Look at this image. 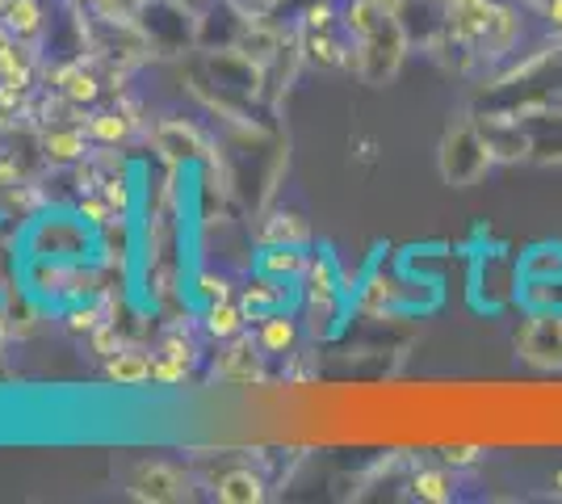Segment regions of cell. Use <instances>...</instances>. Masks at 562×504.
Segmentation results:
<instances>
[{"label": "cell", "mask_w": 562, "mask_h": 504, "mask_svg": "<svg viewBox=\"0 0 562 504\" xmlns=\"http://www.w3.org/2000/svg\"><path fill=\"white\" fill-rule=\"evenodd\" d=\"M525 278H562V244H538L520 257Z\"/></svg>", "instance_id": "13"}, {"label": "cell", "mask_w": 562, "mask_h": 504, "mask_svg": "<svg viewBox=\"0 0 562 504\" xmlns=\"http://www.w3.org/2000/svg\"><path fill=\"white\" fill-rule=\"evenodd\" d=\"M9 34H13V30H9V25L0 22V47H9Z\"/></svg>", "instance_id": "30"}, {"label": "cell", "mask_w": 562, "mask_h": 504, "mask_svg": "<svg viewBox=\"0 0 562 504\" xmlns=\"http://www.w3.org/2000/svg\"><path fill=\"white\" fill-rule=\"evenodd\" d=\"M370 4H378L382 13H391V9H398V0H370Z\"/></svg>", "instance_id": "29"}, {"label": "cell", "mask_w": 562, "mask_h": 504, "mask_svg": "<svg viewBox=\"0 0 562 504\" xmlns=\"http://www.w3.org/2000/svg\"><path fill=\"white\" fill-rule=\"evenodd\" d=\"M156 139L165 147L168 156H177V160H186V156H206V139L186 126V122H165L160 131H156Z\"/></svg>", "instance_id": "8"}, {"label": "cell", "mask_w": 562, "mask_h": 504, "mask_svg": "<svg viewBox=\"0 0 562 504\" xmlns=\"http://www.w3.org/2000/svg\"><path fill=\"white\" fill-rule=\"evenodd\" d=\"M59 85H64V93L71 97V101H97V93H101V85H97L93 72H85V68H64L59 72Z\"/></svg>", "instance_id": "18"}, {"label": "cell", "mask_w": 562, "mask_h": 504, "mask_svg": "<svg viewBox=\"0 0 562 504\" xmlns=\"http://www.w3.org/2000/svg\"><path fill=\"white\" fill-rule=\"evenodd\" d=\"M311 232L299 215H273L260 227V244H306Z\"/></svg>", "instance_id": "16"}, {"label": "cell", "mask_w": 562, "mask_h": 504, "mask_svg": "<svg viewBox=\"0 0 562 504\" xmlns=\"http://www.w3.org/2000/svg\"><path fill=\"white\" fill-rule=\"evenodd\" d=\"M218 501L223 504H260L265 501V480L248 467H235L218 480Z\"/></svg>", "instance_id": "7"}, {"label": "cell", "mask_w": 562, "mask_h": 504, "mask_svg": "<svg viewBox=\"0 0 562 504\" xmlns=\"http://www.w3.org/2000/svg\"><path fill=\"white\" fill-rule=\"evenodd\" d=\"M331 18H336L331 4H311V9H306V25H311V30H328Z\"/></svg>", "instance_id": "25"}, {"label": "cell", "mask_w": 562, "mask_h": 504, "mask_svg": "<svg viewBox=\"0 0 562 504\" xmlns=\"http://www.w3.org/2000/svg\"><path fill=\"white\" fill-rule=\"evenodd\" d=\"M281 303H285V290L278 287V278H265V273H260V282L244 287V294H239V307L248 315H269L278 312Z\"/></svg>", "instance_id": "11"}, {"label": "cell", "mask_w": 562, "mask_h": 504, "mask_svg": "<svg viewBox=\"0 0 562 504\" xmlns=\"http://www.w3.org/2000/svg\"><path fill=\"white\" fill-rule=\"evenodd\" d=\"M126 131H131V119H122V114H97V119L89 122V135L101 139V144H122Z\"/></svg>", "instance_id": "20"}, {"label": "cell", "mask_w": 562, "mask_h": 504, "mask_svg": "<svg viewBox=\"0 0 562 504\" xmlns=\"http://www.w3.org/2000/svg\"><path fill=\"white\" fill-rule=\"evenodd\" d=\"M257 269L265 278H278V282L303 278V269H306L303 244H265V253L257 257Z\"/></svg>", "instance_id": "3"}, {"label": "cell", "mask_w": 562, "mask_h": 504, "mask_svg": "<svg viewBox=\"0 0 562 504\" xmlns=\"http://www.w3.org/2000/svg\"><path fill=\"white\" fill-rule=\"evenodd\" d=\"M306 55H311L315 64H324V68H331V64H345V47H340V43H331L324 30H319V34L311 30V38H306Z\"/></svg>", "instance_id": "21"}, {"label": "cell", "mask_w": 562, "mask_h": 504, "mask_svg": "<svg viewBox=\"0 0 562 504\" xmlns=\"http://www.w3.org/2000/svg\"><path fill=\"white\" fill-rule=\"evenodd\" d=\"M186 374H189V361L168 358V354L151 358V379H156V383H186Z\"/></svg>", "instance_id": "22"}, {"label": "cell", "mask_w": 562, "mask_h": 504, "mask_svg": "<svg viewBox=\"0 0 562 504\" xmlns=\"http://www.w3.org/2000/svg\"><path fill=\"white\" fill-rule=\"evenodd\" d=\"M218 374L232 379V383H260V354L252 349V340L235 336V345L218 361Z\"/></svg>", "instance_id": "6"}, {"label": "cell", "mask_w": 562, "mask_h": 504, "mask_svg": "<svg viewBox=\"0 0 562 504\" xmlns=\"http://www.w3.org/2000/svg\"><path fill=\"white\" fill-rule=\"evenodd\" d=\"M541 13H546V25H550V30H562V0H546Z\"/></svg>", "instance_id": "28"}, {"label": "cell", "mask_w": 562, "mask_h": 504, "mask_svg": "<svg viewBox=\"0 0 562 504\" xmlns=\"http://www.w3.org/2000/svg\"><path fill=\"white\" fill-rule=\"evenodd\" d=\"M4 9H9V0H0V13H4Z\"/></svg>", "instance_id": "32"}, {"label": "cell", "mask_w": 562, "mask_h": 504, "mask_svg": "<svg viewBox=\"0 0 562 504\" xmlns=\"http://www.w3.org/2000/svg\"><path fill=\"white\" fill-rule=\"evenodd\" d=\"M47 156L50 160H80L85 156V135L80 131H50Z\"/></svg>", "instance_id": "19"}, {"label": "cell", "mask_w": 562, "mask_h": 504, "mask_svg": "<svg viewBox=\"0 0 562 504\" xmlns=\"http://www.w3.org/2000/svg\"><path fill=\"white\" fill-rule=\"evenodd\" d=\"M0 22L9 25L18 38H30V34H38V25H43V4H38V0H9V9L0 13Z\"/></svg>", "instance_id": "15"}, {"label": "cell", "mask_w": 562, "mask_h": 504, "mask_svg": "<svg viewBox=\"0 0 562 504\" xmlns=\"http://www.w3.org/2000/svg\"><path fill=\"white\" fill-rule=\"evenodd\" d=\"M412 496L424 504H449L458 496V480L449 475L446 467H420L412 475Z\"/></svg>", "instance_id": "5"}, {"label": "cell", "mask_w": 562, "mask_h": 504, "mask_svg": "<svg viewBox=\"0 0 562 504\" xmlns=\"http://www.w3.org/2000/svg\"><path fill=\"white\" fill-rule=\"evenodd\" d=\"M131 496L147 504H168L186 496V475L168 462H143L139 471L131 475Z\"/></svg>", "instance_id": "2"}, {"label": "cell", "mask_w": 562, "mask_h": 504, "mask_svg": "<svg viewBox=\"0 0 562 504\" xmlns=\"http://www.w3.org/2000/svg\"><path fill=\"white\" fill-rule=\"evenodd\" d=\"M0 80L13 85V89H25V85H30V55H25L18 43L0 47Z\"/></svg>", "instance_id": "17"}, {"label": "cell", "mask_w": 562, "mask_h": 504, "mask_svg": "<svg viewBox=\"0 0 562 504\" xmlns=\"http://www.w3.org/2000/svg\"><path fill=\"white\" fill-rule=\"evenodd\" d=\"M499 4L495 0H446V25L449 38L467 51H487V38H492V25Z\"/></svg>", "instance_id": "1"}, {"label": "cell", "mask_w": 562, "mask_h": 504, "mask_svg": "<svg viewBox=\"0 0 562 504\" xmlns=\"http://www.w3.org/2000/svg\"><path fill=\"white\" fill-rule=\"evenodd\" d=\"M303 282H306V299H315V294H336V290H340V273H336V261H331L328 253H319V257H306Z\"/></svg>", "instance_id": "12"}, {"label": "cell", "mask_w": 562, "mask_h": 504, "mask_svg": "<svg viewBox=\"0 0 562 504\" xmlns=\"http://www.w3.org/2000/svg\"><path fill=\"white\" fill-rule=\"evenodd\" d=\"M198 290L211 299V303H218V299H227V278H214V273H202L198 278Z\"/></svg>", "instance_id": "24"}, {"label": "cell", "mask_w": 562, "mask_h": 504, "mask_svg": "<svg viewBox=\"0 0 562 504\" xmlns=\"http://www.w3.org/2000/svg\"><path fill=\"white\" fill-rule=\"evenodd\" d=\"M244 320H248V312H244L239 303L218 299V303L206 307V333L218 336V340H235V336L244 333Z\"/></svg>", "instance_id": "9"}, {"label": "cell", "mask_w": 562, "mask_h": 504, "mask_svg": "<svg viewBox=\"0 0 562 504\" xmlns=\"http://www.w3.org/2000/svg\"><path fill=\"white\" fill-rule=\"evenodd\" d=\"M479 462V446H449L446 450V467L462 471V467H474Z\"/></svg>", "instance_id": "23"}, {"label": "cell", "mask_w": 562, "mask_h": 504, "mask_svg": "<svg viewBox=\"0 0 562 504\" xmlns=\"http://www.w3.org/2000/svg\"><path fill=\"white\" fill-rule=\"evenodd\" d=\"M340 22H345V30H349L352 38H370V34H378V25H382V9L370 4V0H349L340 9Z\"/></svg>", "instance_id": "14"}, {"label": "cell", "mask_w": 562, "mask_h": 504, "mask_svg": "<svg viewBox=\"0 0 562 504\" xmlns=\"http://www.w3.org/2000/svg\"><path fill=\"white\" fill-rule=\"evenodd\" d=\"M105 379L117 387H143L147 379H151V358L147 354H117V358H110V366H105Z\"/></svg>", "instance_id": "10"}, {"label": "cell", "mask_w": 562, "mask_h": 504, "mask_svg": "<svg viewBox=\"0 0 562 504\" xmlns=\"http://www.w3.org/2000/svg\"><path fill=\"white\" fill-rule=\"evenodd\" d=\"M105 202L117 206V211H126V206H131V193H126L122 181H105Z\"/></svg>", "instance_id": "27"}, {"label": "cell", "mask_w": 562, "mask_h": 504, "mask_svg": "<svg viewBox=\"0 0 562 504\" xmlns=\"http://www.w3.org/2000/svg\"><path fill=\"white\" fill-rule=\"evenodd\" d=\"M80 219H89V223H105V219H110V202H93V198H85V202H80Z\"/></svg>", "instance_id": "26"}, {"label": "cell", "mask_w": 562, "mask_h": 504, "mask_svg": "<svg viewBox=\"0 0 562 504\" xmlns=\"http://www.w3.org/2000/svg\"><path fill=\"white\" fill-rule=\"evenodd\" d=\"M554 492H559V496H562V467H559V471H554Z\"/></svg>", "instance_id": "31"}, {"label": "cell", "mask_w": 562, "mask_h": 504, "mask_svg": "<svg viewBox=\"0 0 562 504\" xmlns=\"http://www.w3.org/2000/svg\"><path fill=\"white\" fill-rule=\"evenodd\" d=\"M257 345L265 349V354H290V349L299 345V320H294V315H285V312L260 315Z\"/></svg>", "instance_id": "4"}]
</instances>
